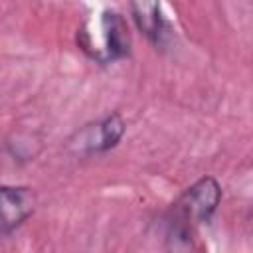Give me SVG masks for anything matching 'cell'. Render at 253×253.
Listing matches in <instances>:
<instances>
[{
  "label": "cell",
  "mask_w": 253,
  "mask_h": 253,
  "mask_svg": "<svg viewBox=\"0 0 253 253\" xmlns=\"http://www.w3.org/2000/svg\"><path fill=\"white\" fill-rule=\"evenodd\" d=\"M77 43L97 63L125 59L130 53L128 24L119 12L103 10L99 16L83 20L77 30Z\"/></svg>",
  "instance_id": "1"
},
{
  "label": "cell",
  "mask_w": 253,
  "mask_h": 253,
  "mask_svg": "<svg viewBox=\"0 0 253 253\" xmlns=\"http://www.w3.org/2000/svg\"><path fill=\"white\" fill-rule=\"evenodd\" d=\"M221 202V186L213 176H202L172 204L168 217L180 219L192 227L206 223Z\"/></svg>",
  "instance_id": "2"
},
{
  "label": "cell",
  "mask_w": 253,
  "mask_h": 253,
  "mask_svg": "<svg viewBox=\"0 0 253 253\" xmlns=\"http://www.w3.org/2000/svg\"><path fill=\"white\" fill-rule=\"evenodd\" d=\"M126 123L121 113H111L95 123H89L81 126L69 140H67V150L79 156H91V154H101L111 148H115L121 138L125 136Z\"/></svg>",
  "instance_id": "3"
},
{
  "label": "cell",
  "mask_w": 253,
  "mask_h": 253,
  "mask_svg": "<svg viewBox=\"0 0 253 253\" xmlns=\"http://www.w3.org/2000/svg\"><path fill=\"white\" fill-rule=\"evenodd\" d=\"M36 210V194L28 186H0V235L22 227Z\"/></svg>",
  "instance_id": "4"
},
{
  "label": "cell",
  "mask_w": 253,
  "mask_h": 253,
  "mask_svg": "<svg viewBox=\"0 0 253 253\" xmlns=\"http://www.w3.org/2000/svg\"><path fill=\"white\" fill-rule=\"evenodd\" d=\"M130 16L140 34L158 49L166 47L172 38V26L158 2H130Z\"/></svg>",
  "instance_id": "5"
},
{
  "label": "cell",
  "mask_w": 253,
  "mask_h": 253,
  "mask_svg": "<svg viewBox=\"0 0 253 253\" xmlns=\"http://www.w3.org/2000/svg\"><path fill=\"white\" fill-rule=\"evenodd\" d=\"M196 227L168 217V229L164 239V253H198V245L194 239Z\"/></svg>",
  "instance_id": "6"
}]
</instances>
